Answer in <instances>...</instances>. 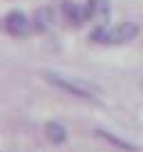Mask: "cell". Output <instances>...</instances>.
<instances>
[{
	"mask_svg": "<svg viewBox=\"0 0 143 152\" xmlns=\"http://www.w3.org/2000/svg\"><path fill=\"white\" fill-rule=\"evenodd\" d=\"M43 78L49 83V85L58 87V90L67 92V94L76 96V99H98L103 92H101L98 85L85 81V78H78V76H65V74H58V72H43Z\"/></svg>",
	"mask_w": 143,
	"mask_h": 152,
	"instance_id": "cell-1",
	"label": "cell"
},
{
	"mask_svg": "<svg viewBox=\"0 0 143 152\" xmlns=\"http://www.w3.org/2000/svg\"><path fill=\"white\" fill-rule=\"evenodd\" d=\"M139 25L132 23V20H125V23H119L114 27H107L105 23H101L98 27L92 31V40L94 43H103V45H125L130 40L139 36Z\"/></svg>",
	"mask_w": 143,
	"mask_h": 152,
	"instance_id": "cell-2",
	"label": "cell"
},
{
	"mask_svg": "<svg viewBox=\"0 0 143 152\" xmlns=\"http://www.w3.org/2000/svg\"><path fill=\"white\" fill-rule=\"evenodd\" d=\"M0 27L5 29L9 36H27L31 29V20L23 11H9L5 18L0 20Z\"/></svg>",
	"mask_w": 143,
	"mask_h": 152,
	"instance_id": "cell-3",
	"label": "cell"
},
{
	"mask_svg": "<svg viewBox=\"0 0 143 152\" xmlns=\"http://www.w3.org/2000/svg\"><path fill=\"white\" fill-rule=\"evenodd\" d=\"M52 25H54V11L49 7H40L31 18V29H36V31H47Z\"/></svg>",
	"mask_w": 143,
	"mask_h": 152,
	"instance_id": "cell-4",
	"label": "cell"
},
{
	"mask_svg": "<svg viewBox=\"0 0 143 152\" xmlns=\"http://www.w3.org/2000/svg\"><path fill=\"white\" fill-rule=\"evenodd\" d=\"M110 14V5L107 0H87L85 5V18H94V20H105Z\"/></svg>",
	"mask_w": 143,
	"mask_h": 152,
	"instance_id": "cell-5",
	"label": "cell"
},
{
	"mask_svg": "<svg viewBox=\"0 0 143 152\" xmlns=\"http://www.w3.org/2000/svg\"><path fill=\"white\" fill-rule=\"evenodd\" d=\"M63 14H65V20L69 25H74V27H78V25L85 20V7L76 5V2H63Z\"/></svg>",
	"mask_w": 143,
	"mask_h": 152,
	"instance_id": "cell-6",
	"label": "cell"
},
{
	"mask_svg": "<svg viewBox=\"0 0 143 152\" xmlns=\"http://www.w3.org/2000/svg\"><path fill=\"white\" fill-rule=\"evenodd\" d=\"M45 134H47V139L54 145H61V143L67 141V130H65V125L58 123V121H47V123H45Z\"/></svg>",
	"mask_w": 143,
	"mask_h": 152,
	"instance_id": "cell-7",
	"label": "cell"
},
{
	"mask_svg": "<svg viewBox=\"0 0 143 152\" xmlns=\"http://www.w3.org/2000/svg\"><path fill=\"white\" fill-rule=\"evenodd\" d=\"M96 134H98V137H103L105 141H110L112 145H116V148H119V150H128V152H134V150H136V148H134L132 143L123 141V139L114 137V134H110V132H105V130H98V132H96Z\"/></svg>",
	"mask_w": 143,
	"mask_h": 152,
	"instance_id": "cell-8",
	"label": "cell"
}]
</instances>
